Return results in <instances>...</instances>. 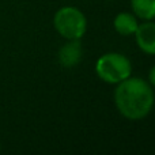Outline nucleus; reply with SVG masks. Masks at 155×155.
Wrapping results in <instances>:
<instances>
[{"mask_svg": "<svg viewBox=\"0 0 155 155\" xmlns=\"http://www.w3.org/2000/svg\"><path fill=\"white\" fill-rule=\"evenodd\" d=\"M131 5L136 18L144 21L155 18V0H131Z\"/></svg>", "mask_w": 155, "mask_h": 155, "instance_id": "0eeeda50", "label": "nucleus"}, {"mask_svg": "<svg viewBox=\"0 0 155 155\" xmlns=\"http://www.w3.org/2000/svg\"><path fill=\"white\" fill-rule=\"evenodd\" d=\"M114 30L121 35H132L135 34L137 26V19L135 15L129 12H120L117 14V16L114 18Z\"/></svg>", "mask_w": 155, "mask_h": 155, "instance_id": "423d86ee", "label": "nucleus"}, {"mask_svg": "<svg viewBox=\"0 0 155 155\" xmlns=\"http://www.w3.org/2000/svg\"><path fill=\"white\" fill-rule=\"evenodd\" d=\"M137 46L147 54H155V23L144 22L139 25L135 31Z\"/></svg>", "mask_w": 155, "mask_h": 155, "instance_id": "20e7f679", "label": "nucleus"}, {"mask_svg": "<svg viewBox=\"0 0 155 155\" xmlns=\"http://www.w3.org/2000/svg\"><path fill=\"white\" fill-rule=\"evenodd\" d=\"M114 102L125 118L142 120L154 106V91L144 79L129 76L117 84Z\"/></svg>", "mask_w": 155, "mask_h": 155, "instance_id": "f257e3e1", "label": "nucleus"}, {"mask_svg": "<svg viewBox=\"0 0 155 155\" xmlns=\"http://www.w3.org/2000/svg\"><path fill=\"white\" fill-rule=\"evenodd\" d=\"M57 33L67 40H80L87 29L86 16L76 7H63L53 19Z\"/></svg>", "mask_w": 155, "mask_h": 155, "instance_id": "7ed1b4c3", "label": "nucleus"}, {"mask_svg": "<svg viewBox=\"0 0 155 155\" xmlns=\"http://www.w3.org/2000/svg\"><path fill=\"white\" fill-rule=\"evenodd\" d=\"M97 75L109 84H118L131 76L132 65L127 56L121 53L102 54L95 64Z\"/></svg>", "mask_w": 155, "mask_h": 155, "instance_id": "f03ea898", "label": "nucleus"}, {"mask_svg": "<svg viewBox=\"0 0 155 155\" xmlns=\"http://www.w3.org/2000/svg\"><path fill=\"white\" fill-rule=\"evenodd\" d=\"M148 80H150V83L155 87V65L150 70V72H148Z\"/></svg>", "mask_w": 155, "mask_h": 155, "instance_id": "6e6552de", "label": "nucleus"}, {"mask_svg": "<svg viewBox=\"0 0 155 155\" xmlns=\"http://www.w3.org/2000/svg\"><path fill=\"white\" fill-rule=\"evenodd\" d=\"M82 59V45L79 40H70L65 45H63L59 51V61L65 68H72L79 64Z\"/></svg>", "mask_w": 155, "mask_h": 155, "instance_id": "39448f33", "label": "nucleus"}]
</instances>
